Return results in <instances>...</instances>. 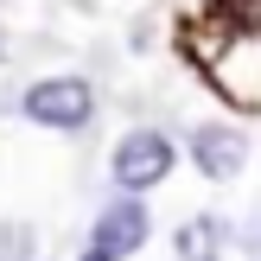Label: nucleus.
<instances>
[{"label":"nucleus","instance_id":"f257e3e1","mask_svg":"<svg viewBox=\"0 0 261 261\" xmlns=\"http://www.w3.org/2000/svg\"><path fill=\"white\" fill-rule=\"evenodd\" d=\"M89 115H96V89H89L83 76H38V83L25 89V121H38V127L70 134Z\"/></svg>","mask_w":261,"mask_h":261},{"label":"nucleus","instance_id":"f03ea898","mask_svg":"<svg viewBox=\"0 0 261 261\" xmlns=\"http://www.w3.org/2000/svg\"><path fill=\"white\" fill-rule=\"evenodd\" d=\"M172 140L166 134H127L121 147H115V160H109V178L121 191H147V185H160L166 172H172Z\"/></svg>","mask_w":261,"mask_h":261},{"label":"nucleus","instance_id":"7ed1b4c3","mask_svg":"<svg viewBox=\"0 0 261 261\" xmlns=\"http://www.w3.org/2000/svg\"><path fill=\"white\" fill-rule=\"evenodd\" d=\"M140 242H147V211H140L134 198H121V204H109V211L96 217V242H89V255L121 261V255H134Z\"/></svg>","mask_w":261,"mask_h":261},{"label":"nucleus","instance_id":"20e7f679","mask_svg":"<svg viewBox=\"0 0 261 261\" xmlns=\"http://www.w3.org/2000/svg\"><path fill=\"white\" fill-rule=\"evenodd\" d=\"M191 160H198L211 178H236V172H242V160H249V140H242L236 127H204L198 147H191Z\"/></svg>","mask_w":261,"mask_h":261},{"label":"nucleus","instance_id":"39448f33","mask_svg":"<svg viewBox=\"0 0 261 261\" xmlns=\"http://www.w3.org/2000/svg\"><path fill=\"white\" fill-rule=\"evenodd\" d=\"M223 242H229L223 217H191V223H178L172 249H178V261H223Z\"/></svg>","mask_w":261,"mask_h":261},{"label":"nucleus","instance_id":"423d86ee","mask_svg":"<svg viewBox=\"0 0 261 261\" xmlns=\"http://www.w3.org/2000/svg\"><path fill=\"white\" fill-rule=\"evenodd\" d=\"M0 261H32V229H25V223L0 229Z\"/></svg>","mask_w":261,"mask_h":261},{"label":"nucleus","instance_id":"0eeeda50","mask_svg":"<svg viewBox=\"0 0 261 261\" xmlns=\"http://www.w3.org/2000/svg\"><path fill=\"white\" fill-rule=\"evenodd\" d=\"M83 261H102V255H83Z\"/></svg>","mask_w":261,"mask_h":261}]
</instances>
